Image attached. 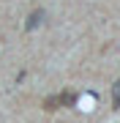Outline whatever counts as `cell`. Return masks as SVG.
Instances as JSON below:
<instances>
[{
  "label": "cell",
  "mask_w": 120,
  "mask_h": 123,
  "mask_svg": "<svg viewBox=\"0 0 120 123\" xmlns=\"http://www.w3.org/2000/svg\"><path fill=\"white\" fill-rule=\"evenodd\" d=\"M44 17H46V14H44V8H36V11L30 14V17H27V22H25V30H36V27H38L41 22H44Z\"/></svg>",
  "instance_id": "1"
},
{
  "label": "cell",
  "mask_w": 120,
  "mask_h": 123,
  "mask_svg": "<svg viewBox=\"0 0 120 123\" xmlns=\"http://www.w3.org/2000/svg\"><path fill=\"white\" fill-rule=\"evenodd\" d=\"M60 96V107H74L76 104V93L74 90H63V93H57Z\"/></svg>",
  "instance_id": "2"
},
{
  "label": "cell",
  "mask_w": 120,
  "mask_h": 123,
  "mask_svg": "<svg viewBox=\"0 0 120 123\" xmlns=\"http://www.w3.org/2000/svg\"><path fill=\"white\" fill-rule=\"evenodd\" d=\"M44 110H46V112L60 110V96H46V98H44Z\"/></svg>",
  "instance_id": "3"
},
{
  "label": "cell",
  "mask_w": 120,
  "mask_h": 123,
  "mask_svg": "<svg viewBox=\"0 0 120 123\" xmlns=\"http://www.w3.org/2000/svg\"><path fill=\"white\" fill-rule=\"evenodd\" d=\"M112 104H115V110H120V79L112 85Z\"/></svg>",
  "instance_id": "4"
}]
</instances>
